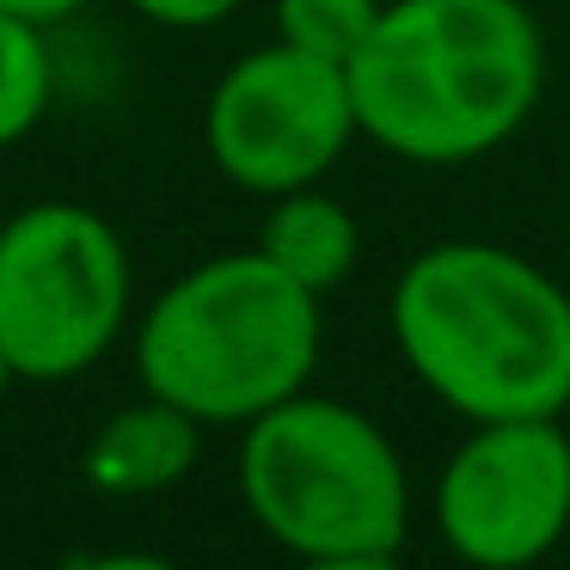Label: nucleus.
I'll list each match as a JSON object with an SVG mask.
<instances>
[{"label":"nucleus","instance_id":"nucleus-1","mask_svg":"<svg viewBox=\"0 0 570 570\" xmlns=\"http://www.w3.org/2000/svg\"><path fill=\"white\" fill-rule=\"evenodd\" d=\"M356 129L417 166L503 148L546 87V38L521 0H386L344 62Z\"/></svg>","mask_w":570,"mask_h":570},{"label":"nucleus","instance_id":"nucleus-2","mask_svg":"<svg viewBox=\"0 0 570 570\" xmlns=\"http://www.w3.org/2000/svg\"><path fill=\"white\" fill-rule=\"evenodd\" d=\"M393 344L405 368L472 423L564 417L570 295L533 258L448 239L399 271Z\"/></svg>","mask_w":570,"mask_h":570},{"label":"nucleus","instance_id":"nucleus-3","mask_svg":"<svg viewBox=\"0 0 570 570\" xmlns=\"http://www.w3.org/2000/svg\"><path fill=\"white\" fill-rule=\"evenodd\" d=\"M320 362V295L258 246L222 252L154 295L136 325V374L185 417L252 423L307 393Z\"/></svg>","mask_w":570,"mask_h":570},{"label":"nucleus","instance_id":"nucleus-4","mask_svg":"<svg viewBox=\"0 0 570 570\" xmlns=\"http://www.w3.org/2000/svg\"><path fill=\"white\" fill-rule=\"evenodd\" d=\"M239 497L295 558L399 552L411 533V479L381 423L344 399L295 393L246 423Z\"/></svg>","mask_w":570,"mask_h":570},{"label":"nucleus","instance_id":"nucleus-5","mask_svg":"<svg viewBox=\"0 0 570 570\" xmlns=\"http://www.w3.org/2000/svg\"><path fill=\"white\" fill-rule=\"evenodd\" d=\"M129 246L87 203H31L0 227V356L19 381H75L129 320Z\"/></svg>","mask_w":570,"mask_h":570},{"label":"nucleus","instance_id":"nucleus-6","mask_svg":"<svg viewBox=\"0 0 570 570\" xmlns=\"http://www.w3.org/2000/svg\"><path fill=\"white\" fill-rule=\"evenodd\" d=\"M356 136L362 129L344 68L283 38L239 56L215 80L209 111H203V148L215 173L252 197L320 185Z\"/></svg>","mask_w":570,"mask_h":570},{"label":"nucleus","instance_id":"nucleus-7","mask_svg":"<svg viewBox=\"0 0 570 570\" xmlns=\"http://www.w3.org/2000/svg\"><path fill=\"white\" fill-rule=\"evenodd\" d=\"M435 528L472 570H528L570 528V435L558 417L479 423L435 484Z\"/></svg>","mask_w":570,"mask_h":570},{"label":"nucleus","instance_id":"nucleus-8","mask_svg":"<svg viewBox=\"0 0 570 570\" xmlns=\"http://www.w3.org/2000/svg\"><path fill=\"white\" fill-rule=\"evenodd\" d=\"M197 448L203 423L148 393L141 405H124L117 417L99 423V435L87 442V479L105 497H154L173 491L197 466Z\"/></svg>","mask_w":570,"mask_h":570},{"label":"nucleus","instance_id":"nucleus-9","mask_svg":"<svg viewBox=\"0 0 570 570\" xmlns=\"http://www.w3.org/2000/svg\"><path fill=\"white\" fill-rule=\"evenodd\" d=\"M258 252L283 276H295L301 288L325 295V288H337L356 271L362 227H356V215L337 197H325V190H313V185L283 190V197H271V215H264V227H258Z\"/></svg>","mask_w":570,"mask_h":570},{"label":"nucleus","instance_id":"nucleus-10","mask_svg":"<svg viewBox=\"0 0 570 570\" xmlns=\"http://www.w3.org/2000/svg\"><path fill=\"white\" fill-rule=\"evenodd\" d=\"M50 99H56L50 31L0 13V148H19L50 117Z\"/></svg>","mask_w":570,"mask_h":570},{"label":"nucleus","instance_id":"nucleus-11","mask_svg":"<svg viewBox=\"0 0 570 570\" xmlns=\"http://www.w3.org/2000/svg\"><path fill=\"white\" fill-rule=\"evenodd\" d=\"M386 0H276V38L344 68L368 43Z\"/></svg>","mask_w":570,"mask_h":570},{"label":"nucleus","instance_id":"nucleus-12","mask_svg":"<svg viewBox=\"0 0 570 570\" xmlns=\"http://www.w3.org/2000/svg\"><path fill=\"white\" fill-rule=\"evenodd\" d=\"M148 26H166V31H209L222 26L227 13H239L246 0H129Z\"/></svg>","mask_w":570,"mask_h":570},{"label":"nucleus","instance_id":"nucleus-13","mask_svg":"<svg viewBox=\"0 0 570 570\" xmlns=\"http://www.w3.org/2000/svg\"><path fill=\"white\" fill-rule=\"evenodd\" d=\"M87 0H0V13H13V19H31V26H43V31H56V26H68V19L80 13Z\"/></svg>","mask_w":570,"mask_h":570},{"label":"nucleus","instance_id":"nucleus-14","mask_svg":"<svg viewBox=\"0 0 570 570\" xmlns=\"http://www.w3.org/2000/svg\"><path fill=\"white\" fill-rule=\"evenodd\" d=\"M295 570H405L399 552H337V558H295Z\"/></svg>","mask_w":570,"mask_h":570},{"label":"nucleus","instance_id":"nucleus-15","mask_svg":"<svg viewBox=\"0 0 570 570\" xmlns=\"http://www.w3.org/2000/svg\"><path fill=\"white\" fill-rule=\"evenodd\" d=\"M68 570H178V564H166L154 552H92V558H75Z\"/></svg>","mask_w":570,"mask_h":570},{"label":"nucleus","instance_id":"nucleus-16","mask_svg":"<svg viewBox=\"0 0 570 570\" xmlns=\"http://www.w3.org/2000/svg\"><path fill=\"white\" fill-rule=\"evenodd\" d=\"M13 381H19V374H13V362L0 356V405H7V393H13Z\"/></svg>","mask_w":570,"mask_h":570}]
</instances>
